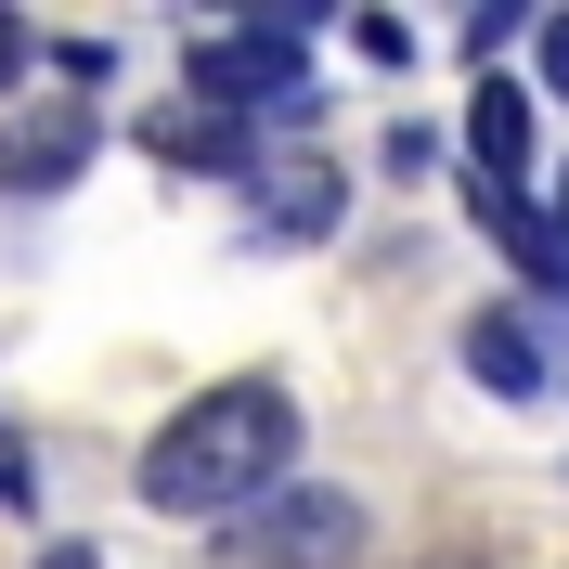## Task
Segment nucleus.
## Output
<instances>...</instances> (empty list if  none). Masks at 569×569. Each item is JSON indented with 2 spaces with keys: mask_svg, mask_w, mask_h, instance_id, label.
<instances>
[{
  "mask_svg": "<svg viewBox=\"0 0 569 569\" xmlns=\"http://www.w3.org/2000/svg\"><path fill=\"white\" fill-rule=\"evenodd\" d=\"M142 142H156L169 169H233V181L259 169V130H247L233 104H208V91H181V104H156V117H142Z\"/></svg>",
  "mask_w": 569,
  "mask_h": 569,
  "instance_id": "39448f33",
  "label": "nucleus"
},
{
  "mask_svg": "<svg viewBox=\"0 0 569 569\" xmlns=\"http://www.w3.org/2000/svg\"><path fill=\"white\" fill-rule=\"evenodd\" d=\"M194 91L208 104H272V117H298L311 104V78H298V39L284 27H220V39H194Z\"/></svg>",
  "mask_w": 569,
  "mask_h": 569,
  "instance_id": "7ed1b4c3",
  "label": "nucleus"
},
{
  "mask_svg": "<svg viewBox=\"0 0 569 569\" xmlns=\"http://www.w3.org/2000/svg\"><path fill=\"white\" fill-rule=\"evenodd\" d=\"M531 52H543V91L569 104V13H543V39H531Z\"/></svg>",
  "mask_w": 569,
  "mask_h": 569,
  "instance_id": "1a4fd4ad",
  "label": "nucleus"
},
{
  "mask_svg": "<svg viewBox=\"0 0 569 569\" xmlns=\"http://www.w3.org/2000/svg\"><path fill=\"white\" fill-rule=\"evenodd\" d=\"M247 194L272 208V233H323V220H337V169H323V156H259Z\"/></svg>",
  "mask_w": 569,
  "mask_h": 569,
  "instance_id": "0eeeda50",
  "label": "nucleus"
},
{
  "mask_svg": "<svg viewBox=\"0 0 569 569\" xmlns=\"http://www.w3.org/2000/svg\"><path fill=\"white\" fill-rule=\"evenodd\" d=\"M39 569H91V543H52V557H39Z\"/></svg>",
  "mask_w": 569,
  "mask_h": 569,
  "instance_id": "9b49d317",
  "label": "nucleus"
},
{
  "mask_svg": "<svg viewBox=\"0 0 569 569\" xmlns=\"http://www.w3.org/2000/svg\"><path fill=\"white\" fill-rule=\"evenodd\" d=\"M13 78H27V27H13V13H0V91H13Z\"/></svg>",
  "mask_w": 569,
  "mask_h": 569,
  "instance_id": "9d476101",
  "label": "nucleus"
},
{
  "mask_svg": "<svg viewBox=\"0 0 569 569\" xmlns=\"http://www.w3.org/2000/svg\"><path fill=\"white\" fill-rule=\"evenodd\" d=\"M466 142H479V181L518 194V181H531V91H518V78H479V91H466Z\"/></svg>",
  "mask_w": 569,
  "mask_h": 569,
  "instance_id": "423d86ee",
  "label": "nucleus"
},
{
  "mask_svg": "<svg viewBox=\"0 0 569 569\" xmlns=\"http://www.w3.org/2000/svg\"><path fill=\"white\" fill-rule=\"evenodd\" d=\"M78 169H91V104L0 117V194H66Z\"/></svg>",
  "mask_w": 569,
  "mask_h": 569,
  "instance_id": "20e7f679",
  "label": "nucleus"
},
{
  "mask_svg": "<svg viewBox=\"0 0 569 569\" xmlns=\"http://www.w3.org/2000/svg\"><path fill=\"white\" fill-rule=\"evenodd\" d=\"M284 466H298V401H284V376H220V389H194L156 440H142V505H156V518H233V531H247L259 505L284 492Z\"/></svg>",
  "mask_w": 569,
  "mask_h": 569,
  "instance_id": "f257e3e1",
  "label": "nucleus"
},
{
  "mask_svg": "<svg viewBox=\"0 0 569 569\" xmlns=\"http://www.w3.org/2000/svg\"><path fill=\"white\" fill-rule=\"evenodd\" d=\"M466 362H479L492 389H518V401L543 389V350H531V337H518V323H505V311H479V323H466Z\"/></svg>",
  "mask_w": 569,
  "mask_h": 569,
  "instance_id": "6e6552de",
  "label": "nucleus"
},
{
  "mask_svg": "<svg viewBox=\"0 0 569 569\" xmlns=\"http://www.w3.org/2000/svg\"><path fill=\"white\" fill-rule=\"evenodd\" d=\"M362 543H376V518L350 492H272L220 557L233 569H362Z\"/></svg>",
  "mask_w": 569,
  "mask_h": 569,
  "instance_id": "f03ea898",
  "label": "nucleus"
}]
</instances>
